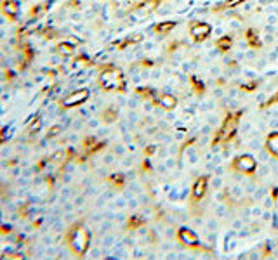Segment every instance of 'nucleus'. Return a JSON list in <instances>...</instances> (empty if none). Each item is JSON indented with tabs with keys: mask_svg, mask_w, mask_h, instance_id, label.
Returning <instances> with one entry per match:
<instances>
[{
	"mask_svg": "<svg viewBox=\"0 0 278 260\" xmlns=\"http://www.w3.org/2000/svg\"><path fill=\"white\" fill-rule=\"evenodd\" d=\"M89 243H91V234H89V229L83 224H75L70 229V233H68V244L73 250V253L83 255V253L87 252Z\"/></svg>",
	"mask_w": 278,
	"mask_h": 260,
	"instance_id": "obj_1",
	"label": "nucleus"
},
{
	"mask_svg": "<svg viewBox=\"0 0 278 260\" xmlns=\"http://www.w3.org/2000/svg\"><path fill=\"white\" fill-rule=\"evenodd\" d=\"M99 87L110 92L123 91V89H125V78H123L120 68L113 66V64L104 68L99 73Z\"/></svg>",
	"mask_w": 278,
	"mask_h": 260,
	"instance_id": "obj_2",
	"label": "nucleus"
},
{
	"mask_svg": "<svg viewBox=\"0 0 278 260\" xmlns=\"http://www.w3.org/2000/svg\"><path fill=\"white\" fill-rule=\"evenodd\" d=\"M190 35H191V38L195 40L197 43H202V42H205L209 37H211V33H212V26L209 23H205V21H199V19H195V21H191L190 23Z\"/></svg>",
	"mask_w": 278,
	"mask_h": 260,
	"instance_id": "obj_3",
	"label": "nucleus"
},
{
	"mask_svg": "<svg viewBox=\"0 0 278 260\" xmlns=\"http://www.w3.org/2000/svg\"><path fill=\"white\" fill-rule=\"evenodd\" d=\"M89 95H91L89 89H80V91L72 92V94L68 95V97H64L63 101H61V106H63L64 110H68V108L80 106L82 103H85V101H87Z\"/></svg>",
	"mask_w": 278,
	"mask_h": 260,
	"instance_id": "obj_4",
	"label": "nucleus"
},
{
	"mask_svg": "<svg viewBox=\"0 0 278 260\" xmlns=\"http://www.w3.org/2000/svg\"><path fill=\"white\" fill-rule=\"evenodd\" d=\"M235 165H237V170H240L242 173H252L256 168H258V158L252 156V154H242L235 160Z\"/></svg>",
	"mask_w": 278,
	"mask_h": 260,
	"instance_id": "obj_5",
	"label": "nucleus"
},
{
	"mask_svg": "<svg viewBox=\"0 0 278 260\" xmlns=\"http://www.w3.org/2000/svg\"><path fill=\"white\" fill-rule=\"evenodd\" d=\"M176 26H178V21L167 19V21H162V23H157L151 30H153V33H155L157 40H163V37L169 35Z\"/></svg>",
	"mask_w": 278,
	"mask_h": 260,
	"instance_id": "obj_6",
	"label": "nucleus"
},
{
	"mask_svg": "<svg viewBox=\"0 0 278 260\" xmlns=\"http://www.w3.org/2000/svg\"><path fill=\"white\" fill-rule=\"evenodd\" d=\"M0 9H2V12H4L9 19H16L18 14H20V4H18L16 0H2Z\"/></svg>",
	"mask_w": 278,
	"mask_h": 260,
	"instance_id": "obj_7",
	"label": "nucleus"
},
{
	"mask_svg": "<svg viewBox=\"0 0 278 260\" xmlns=\"http://www.w3.org/2000/svg\"><path fill=\"white\" fill-rule=\"evenodd\" d=\"M245 42L249 43V49H261L262 47V38L259 37V32L254 28H247L245 30Z\"/></svg>",
	"mask_w": 278,
	"mask_h": 260,
	"instance_id": "obj_8",
	"label": "nucleus"
},
{
	"mask_svg": "<svg viewBox=\"0 0 278 260\" xmlns=\"http://www.w3.org/2000/svg\"><path fill=\"white\" fill-rule=\"evenodd\" d=\"M179 240L183 241L184 244H188V246H197V244H199V236H197V233H195L193 229H188V227H181V231H179Z\"/></svg>",
	"mask_w": 278,
	"mask_h": 260,
	"instance_id": "obj_9",
	"label": "nucleus"
},
{
	"mask_svg": "<svg viewBox=\"0 0 278 260\" xmlns=\"http://www.w3.org/2000/svg\"><path fill=\"white\" fill-rule=\"evenodd\" d=\"M231 47H233V37L231 35H224L219 37L218 40H216V49H219V52L221 54H224V52H230Z\"/></svg>",
	"mask_w": 278,
	"mask_h": 260,
	"instance_id": "obj_10",
	"label": "nucleus"
},
{
	"mask_svg": "<svg viewBox=\"0 0 278 260\" xmlns=\"http://www.w3.org/2000/svg\"><path fill=\"white\" fill-rule=\"evenodd\" d=\"M159 104L163 110L171 111V110H176V106H178V99H176V95L171 94V92H165V94L159 99Z\"/></svg>",
	"mask_w": 278,
	"mask_h": 260,
	"instance_id": "obj_11",
	"label": "nucleus"
},
{
	"mask_svg": "<svg viewBox=\"0 0 278 260\" xmlns=\"http://www.w3.org/2000/svg\"><path fill=\"white\" fill-rule=\"evenodd\" d=\"M266 149L278 158V130L271 132V135L266 139Z\"/></svg>",
	"mask_w": 278,
	"mask_h": 260,
	"instance_id": "obj_12",
	"label": "nucleus"
},
{
	"mask_svg": "<svg viewBox=\"0 0 278 260\" xmlns=\"http://www.w3.org/2000/svg\"><path fill=\"white\" fill-rule=\"evenodd\" d=\"M56 51L60 52L61 56H73L75 54V43L73 42H60Z\"/></svg>",
	"mask_w": 278,
	"mask_h": 260,
	"instance_id": "obj_13",
	"label": "nucleus"
},
{
	"mask_svg": "<svg viewBox=\"0 0 278 260\" xmlns=\"http://www.w3.org/2000/svg\"><path fill=\"white\" fill-rule=\"evenodd\" d=\"M205 189H207V179L205 177H200L199 181L195 182V186H193V196L199 200V198H202L203 194H205Z\"/></svg>",
	"mask_w": 278,
	"mask_h": 260,
	"instance_id": "obj_14",
	"label": "nucleus"
},
{
	"mask_svg": "<svg viewBox=\"0 0 278 260\" xmlns=\"http://www.w3.org/2000/svg\"><path fill=\"white\" fill-rule=\"evenodd\" d=\"M214 213H216V217H219V219H228V217H230L228 205H226V203H222V201H219L218 205H216Z\"/></svg>",
	"mask_w": 278,
	"mask_h": 260,
	"instance_id": "obj_15",
	"label": "nucleus"
},
{
	"mask_svg": "<svg viewBox=\"0 0 278 260\" xmlns=\"http://www.w3.org/2000/svg\"><path fill=\"white\" fill-rule=\"evenodd\" d=\"M256 173H258L259 179H266L268 175H271V173H273V170L270 168V165H268V163H262V165H258Z\"/></svg>",
	"mask_w": 278,
	"mask_h": 260,
	"instance_id": "obj_16",
	"label": "nucleus"
},
{
	"mask_svg": "<svg viewBox=\"0 0 278 260\" xmlns=\"http://www.w3.org/2000/svg\"><path fill=\"white\" fill-rule=\"evenodd\" d=\"M247 146H249V149L252 151V153H258L259 149H262V142H261V139L254 137V139H249Z\"/></svg>",
	"mask_w": 278,
	"mask_h": 260,
	"instance_id": "obj_17",
	"label": "nucleus"
},
{
	"mask_svg": "<svg viewBox=\"0 0 278 260\" xmlns=\"http://www.w3.org/2000/svg\"><path fill=\"white\" fill-rule=\"evenodd\" d=\"M266 194H268V189L264 187V186H261V187H258V189L254 191V194H252L250 198H252L254 201H262V198L266 196Z\"/></svg>",
	"mask_w": 278,
	"mask_h": 260,
	"instance_id": "obj_18",
	"label": "nucleus"
},
{
	"mask_svg": "<svg viewBox=\"0 0 278 260\" xmlns=\"http://www.w3.org/2000/svg\"><path fill=\"white\" fill-rule=\"evenodd\" d=\"M214 108H216L214 101H203L202 104H199V111H203V113H211V111H214Z\"/></svg>",
	"mask_w": 278,
	"mask_h": 260,
	"instance_id": "obj_19",
	"label": "nucleus"
},
{
	"mask_svg": "<svg viewBox=\"0 0 278 260\" xmlns=\"http://www.w3.org/2000/svg\"><path fill=\"white\" fill-rule=\"evenodd\" d=\"M163 163H165V167H167V170H169V172L178 168V160H176L172 154H171V156H167L165 160H163Z\"/></svg>",
	"mask_w": 278,
	"mask_h": 260,
	"instance_id": "obj_20",
	"label": "nucleus"
},
{
	"mask_svg": "<svg viewBox=\"0 0 278 260\" xmlns=\"http://www.w3.org/2000/svg\"><path fill=\"white\" fill-rule=\"evenodd\" d=\"M103 118H104V122H115V118H117V108L113 106V108H110V110L106 111V113L103 114Z\"/></svg>",
	"mask_w": 278,
	"mask_h": 260,
	"instance_id": "obj_21",
	"label": "nucleus"
},
{
	"mask_svg": "<svg viewBox=\"0 0 278 260\" xmlns=\"http://www.w3.org/2000/svg\"><path fill=\"white\" fill-rule=\"evenodd\" d=\"M262 206H259V205H254V206H250V215H252V219H261V215H262Z\"/></svg>",
	"mask_w": 278,
	"mask_h": 260,
	"instance_id": "obj_22",
	"label": "nucleus"
},
{
	"mask_svg": "<svg viewBox=\"0 0 278 260\" xmlns=\"http://www.w3.org/2000/svg\"><path fill=\"white\" fill-rule=\"evenodd\" d=\"M270 151H268V149H259L258 151V160H259V162H262V163H264V162H268V160H270Z\"/></svg>",
	"mask_w": 278,
	"mask_h": 260,
	"instance_id": "obj_23",
	"label": "nucleus"
},
{
	"mask_svg": "<svg viewBox=\"0 0 278 260\" xmlns=\"http://www.w3.org/2000/svg\"><path fill=\"white\" fill-rule=\"evenodd\" d=\"M231 227H233L235 231H240V229L245 227V222H243L240 217H237V219H233V222H231Z\"/></svg>",
	"mask_w": 278,
	"mask_h": 260,
	"instance_id": "obj_24",
	"label": "nucleus"
},
{
	"mask_svg": "<svg viewBox=\"0 0 278 260\" xmlns=\"http://www.w3.org/2000/svg\"><path fill=\"white\" fill-rule=\"evenodd\" d=\"M273 205H275L273 198H270V196L262 198V208H264V210H271V208H273Z\"/></svg>",
	"mask_w": 278,
	"mask_h": 260,
	"instance_id": "obj_25",
	"label": "nucleus"
},
{
	"mask_svg": "<svg viewBox=\"0 0 278 260\" xmlns=\"http://www.w3.org/2000/svg\"><path fill=\"white\" fill-rule=\"evenodd\" d=\"M205 227L207 231H216V229L219 227V222L216 221V219H209V221L205 222Z\"/></svg>",
	"mask_w": 278,
	"mask_h": 260,
	"instance_id": "obj_26",
	"label": "nucleus"
},
{
	"mask_svg": "<svg viewBox=\"0 0 278 260\" xmlns=\"http://www.w3.org/2000/svg\"><path fill=\"white\" fill-rule=\"evenodd\" d=\"M211 186H212V189H221V187H222V179L219 177V175H216V177H212Z\"/></svg>",
	"mask_w": 278,
	"mask_h": 260,
	"instance_id": "obj_27",
	"label": "nucleus"
},
{
	"mask_svg": "<svg viewBox=\"0 0 278 260\" xmlns=\"http://www.w3.org/2000/svg\"><path fill=\"white\" fill-rule=\"evenodd\" d=\"M254 129V125L250 122H243L242 125H240V134H249L250 130Z\"/></svg>",
	"mask_w": 278,
	"mask_h": 260,
	"instance_id": "obj_28",
	"label": "nucleus"
},
{
	"mask_svg": "<svg viewBox=\"0 0 278 260\" xmlns=\"http://www.w3.org/2000/svg\"><path fill=\"white\" fill-rule=\"evenodd\" d=\"M271 219H273V213L270 212V210H262V215H261V221L264 222V224H270Z\"/></svg>",
	"mask_w": 278,
	"mask_h": 260,
	"instance_id": "obj_29",
	"label": "nucleus"
},
{
	"mask_svg": "<svg viewBox=\"0 0 278 260\" xmlns=\"http://www.w3.org/2000/svg\"><path fill=\"white\" fill-rule=\"evenodd\" d=\"M157 156L162 158V160H165L167 156H171V151H169V148L163 146V148H160V149L157 151Z\"/></svg>",
	"mask_w": 278,
	"mask_h": 260,
	"instance_id": "obj_30",
	"label": "nucleus"
},
{
	"mask_svg": "<svg viewBox=\"0 0 278 260\" xmlns=\"http://www.w3.org/2000/svg\"><path fill=\"white\" fill-rule=\"evenodd\" d=\"M163 236H165L167 240H172V238L176 236L174 227H172V225H169V227H165V229H163Z\"/></svg>",
	"mask_w": 278,
	"mask_h": 260,
	"instance_id": "obj_31",
	"label": "nucleus"
},
{
	"mask_svg": "<svg viewBox=\"0 0 278 260\" xmlns=\"http://www.w3.org/2000/svg\"><path fill=\"white\" fill-rule=\"evenodd\" d=\"M219 116L218 114H209V116H207V123H209V125H212V127H216V125H219Z\"/></svg>",
	"mask_w": 278,
	"mask_h": 260,
	"instance_id": "obj_32",
	"label": "nucleus"
},
{
	"mask_svg": "<svg viewBox=\"0 0 278 260\" xmlns=\"http://www.w3.org/2000/svg\"><path fill=\"white\" fill-rule=\"evenodd\" d=\"M231 154H233V148L231 146H224V149L221 151V156L224 158V160H230Z\"/></svg>",
	"mask_w": 278,
	"mask_h": 260,
	"instance_id": "obj_33",
	"label": "nucleus"
},
{
	"mask_svg": "<svg viewBox=\"0 0 278 260\" xmlns=\"http://www.w3.org/2000/svg\"><path fill=\"white\" fill-rule=\"evenodd\" d=\"M212 97H214V99H222V97H224V91H222L221 87H216L214 91H212Z\"/></svg>",
	"mask_w": 278,
	"mask_h": 260,
	"instance_id": "obj_34",
	"label": "nucleus"
},
{
	"mask_svg": "<svg viewBox=\"0 0 278 260\" xmlns=\"http://www.w3.org/2000/svg\"><path fill=\"white\" fill-rule=\"evenodd\" d=\"M264 244H266V250H275V246H277V240H273V238H268L266 241H264Z\"/></svg>",
	"mask_w": 278,
	"mask_h": 260,
	"instance_id": "obj_35",
	"label": "nucleus"
},
{
	"mask_svg": "<svg viewBox=\"0 0 278 260\" xmlns=\"http://www.w3.org/2000/svg\"><path fill=\"white\" fill-rule=\"evenodd\" d=\"M237 234H238V238H249L252 233H250V227H243L240 231H237Z\"/></svg>",
	"mask_w": 278,
	"mask_h": 260,
	"instance_id": "obj_36",
	"label": "nucleus"
},
{
	"mask_svg": "<svg viewBox=\"0 0 278 260\" xmlns=\"http://www.w3.org/2000/svg\"><path fill=\"white\" fill-rule=\"evenodd\" d=\"M165 120H167V122H169V123H174L176 120H178V118H176L174 110H171V111H169V113H165Z\"/></svg>",
	"mask_w": 278,
	"mask_h": 260,
	"instance_id": "obj_37",
	"label": "nucleus"
},
{
	"mask_svg": "<svg viewBox=\"0 0 278 260\" xmlns=\"http://www.w3.org/2000/svg\"><path fill=\"white\" fill-rule=\"evenodd\" d=\"M211 132H212V125H209V123L200 129V134H202V135H211Z\"/></svg>",
	"mask_w": 278,
	"mask_h": 260,
	"instance_id": "obj_38",
	"label": "nucleus"
},
{
	"mask_svg": "<svg viewBox=\"0 0 278 260\" xmlns=\"http://www.w3.org/2000/svg\"><path fill=\"white\" fill-rule=\"evenodd\" d=\"M153 114H155L157 118H165V113H163V108L162 106L155 108V110H153Z\"/></svg>",
	"mask_w": 278,
	"mask_h": 260,
	"instance_id": "obj_39",
	"label": "nucleus"
},
{
	"mask_svg": "<svg viewBox=\"0 0 278 260\" xmlns=\"http://www.w3.org/2000/svg\"><path fill=\"white\" fill-rule=\"evenodd\" d=\"M155 170L159 173H162V175H165V173L169 172V170H167V167H165V163H159V165L155 167Z\"/></svg>",
	"mask_w": 278,
	"mask_h": 260,
	"instance_id": "obj_40",
	"label": "nucleus"
},
{
	"mask_svg": "<svg viewBox=\"0 0 278 260\" xmlns=\"http://www.w3.org/2000/svg\"><path fill=\"white\" fill-rule=\"evenodd\" d=\"M268 165H270L271 170H277L278 168V160L277 158H270V160H268Z\"/></svg>",
	"mask_w": 278,
	"mask_h": 260,
	"instance_id": "obj_41",
	"label": "nucleus"
},
{
	"mask_svg": "<svg viewBox=\"0 0 278 260\" xmlns=\"http://www.w3.org/2000/svg\"><path fill=\"white\" fill-rule=\"evenodd\" d=\"M186 137V134H184V130H178L174 134V141H183V139Z\"/></svg>",
	"mask_w": 278,
	"mask_h": 260,
	"instance_id": "obj_42",
	"label": "nucleus"
},
{
	"mask_svg": "<svg viewBox=\"0 0 278 260\" xmlns=\"http://www.w3.org/2000/svg\"><path fill=\"white\" fill-rule=\"evenodd\" d=\"M278 23V14H270V16H268V24H277Z\"/></svg>",
	"mask_w": 278,
	"mask_h": 260,
	"instance_id": "obj_43",
	"label": "nucleus"
},
{
	"mask_svg": "<svg viewBox=\"0 0 278 260\" xmlns=\"http://www.w3.org/2000/svg\"><path fill=\"white\" fill-rule=\"evenodd\" d=\"M268 129L277 130L278 129V118H271L270 122H268Z\"/></svg>",
	"mask_w": 278,
	"mask_h": 260,
	"instance_id": "obj_44",
	"label": "nucleus"
},
{
	"mask_svg": "<svg viewBox=\"0 0 278 260\" xmlns=\"http://www.w3.org/2000/svg\"><path fill=\"white\" fill-rule=\"evenodd\" d=\"M157 151H159V144H150V146H148V149H146V153L153 154V153H157Z\"/></svg>",
	"mask_w": 278,
	"mask_h": 260,
	"instance_id": "obj_45",
	"label": "nucleus"
},
{
	"mask_svg": "<svg viewBox=\"0 0 278 260\" xmlns=\"http://www.w3.org/2000/svg\"><path fill=\"white\" fill-rule=\"evenodd\" d=\"M222 173H224V167L222 165H218L214 168V175H219V177H222Z\"/></svg>",
	"mask_w": 278,
	"mask_h": 260,
	"instance_id": "obj_46",
	"label": "nucleus"
},
{
	"mask_svg": "<svg viewBox=\"0 0 278 260\" xmlns=\"http://www.w3.org/2000/svg\"><path fill=\"white\" fill-rule=\"evenodd\" d=\"M143 215H144V219H146V221H150L151 217L155 215V212H153V210H150V208H146V210L143 212Z\"/></svg>",
	"mask_w": 278,
	"mask_h": 260,
	"instance_id": "obj_47",
	"label": "nucleus"
},
{
	"mask_svg": "<svg viewBox=\"0 0 278 260\" xmlns=\"http://www.w3.org/2000/svg\"><path fill=\"white\" fill-rule=\"evenodd\" d=\"M275 42V35H264L262 38V43H273Z\"/></svg>",
	"mask_w": 278,
	"mask_h": 260,
	"instance_id": "obj_48",
	"label": "nucleus"
},
{
	"mask_svg": "<svg viewBox=\"0 0 278 260\" xmlns=\"http://www.w3.org/2000/svg\"><path fill=\"white\" fill-rule=\"evenodd\" d=\"M211 75L212 76H219V75H221V68H219V66L211 68Z\"/></svg>",
	"mask_w": 278,
	"mask_h": 260,
	"instance_id": "obj_49",
	"label": "nucleus"
},
{
	"mask_svg": "<svg viewBox=\"0 0 278 260\" xmlns=\"http://www.w3.org/2000/svg\"><path fill=\"white\" fill-rule=\"evenodd\" d=\"M266 95H268V92H261V94H259L258 97H256V101H258V103H262V101L266 99Z\"/></svg>",
	"mask_w": 278,
	"mask_h": 260,
	"instance_id": "obj_50",
	"label": "nucleus"
},
{
	"mask_svg": "<svg viewBox=\"0 0 278 260\" xmlns=\"http://www.w3.org/2000/svg\"><path fill=\"white\" fill-rule=\"evenodd\" d=\"M153 110H155V108H153V104H151V103L144 104V111H146V113H153Z\"/></svg>",
	"mask_w": 278,
	"mask_h": 260,
	"instance_id": "obj_51",
	"label": "nucleus"
},
{
	"mask_svg": "<svg viewBox=\"0 0 278 260\" xmlns=\"http://www.w3.org/2000/svg\"><path fill=\"white\" fill-rule=\"evenodd\" d=\"M138 118H139L138 113H131V114H129V122H131V123H136V122H138Z\"/></svg>",
	"mask_w": 278,
	"mask_h": 260,
	"instance_id": "obj_52",
	"label": "nucleus"
},
{
	"mask_svg": "<svg viewBox=\"0 0 278 260\" xmlns=\"http://www.w3.org/2000/svg\"><path fill=\"white\" fill-rule=\"evenodd\" d=\"M160 75H162V71H160V70H153V71H151V78H153V80H157Z\"/></svg>",
	"mask_w": 278,
	"mask_h": 260,
	"instance_id": "obj_53",
	"label": "nucleus"
},
{
	"mask_svg": "<svg viewBox=\"0 0 278 260\" xmlns=\"http://www.w3.org/2000/svg\"><path fill=\"white\" fill-rule=\"evenodd\" d=\"M224 194H226V193H216L214 194V200L216 201H222V200H224Z\"/></svg>",
	"mask_w": 278,
	"mask_h": 260,
	"instance_id": "obj_54",
	"label": "nucleus"
},
{
	"mask_svg": "<svg viewBox=\"0 0 278 260\" xmlns=\"http://www.w3.org/2000/svg\"><path fill=\"white\" fill-rule=\"evenodd\" d=\"M193 224L195 225H203L205 222H203V219H200V217H199V219H193Z\"/></svg>",
	"mask_w": 278,
	"mask_h": 260,
	"instance_id": "obj_55",
	"label": "nucleus"
},
{
	"mask_svg": "<svg viewBox=\"0 0 278 260\" xmlns=\"http://www.w3.org/2000/svg\"><path fill=\"white\" fill-rule=\"evenodd\" d=\"M138 203H139V201L136 200V198H132V200L129 201V205H131V208H136V206H138Z\"/></svg>",
	"mask_w": 278,
	"mask_h": 260,
	"instance_id": "obj_56",
	"label": "nucleus"
},
{
	"mask_svg": "<svg viewBox=\"0 0 278 260\" xmlns=\"http://www.w3.org/2000/svg\"><path fill=\"white\" fill-rule=\"evenodd\" d=\"M5 132H7V129H2V130H0V142H4V139H5Z\"/></svg>",
	"mask_w": 278,
	"mask_h": 260,
	"instance_id": "obj_57",
	"label": "nucleus"
},
{
	"mask_svg": "<svg viewBox=\"0 0 278 260\" xmlns=\"http://www.w3.org/2000/svg\"><path fill=\"white\" fill-rule=\"evenodd\" d=\"M162 250H163V252H169V250H172V244L165 243V244H163V246H162Z\"/></svg>",
	"mask_w": 278,
	"mask_h": 260,
	"instance_id": "obj_58",
	"label": "nucleus"
},
{
	"mask_svg": "<svg viewBox=\"0 0 278 260\" xmlns=\"http://www.w3.org/2000/svg\"><path fill=\"white\" fill-rule=\"evenodd\" d=\"M151 194H153V196H159V194H160V187H153V189H151Z\"/></svg>",
	"mask_w": 278,
	"mask_h": 260,
	"instance_id": "obj_59",
	"label": "nucleus"
},
{
	"mask_svg": "<svg viewBox=\"0 0 278 260\" xmlns=\"http://www.w3.org/2000/svg\"><path fill=\"white\" fill-rule=\"evenodd\" d=\"M127 177H129V179H134V177H136V172H131V173H127Z\"/></svg>",
	"mask_w": 278,
	"mask_h": 260,
	"instance_id": "obj_60",
	"label": "nucleus"
},
{
	"mask_svg": "<svg viewBox=\"0 0 278 260\" xmlns=\"http://www.w3.org/2000/svg\"><path fill=\"white\" fill-rule=\"evenodd\" d=\"M117 153H119V154H120V153H123V148H122V146L117 148Z\"/></svg>",
	"mask_w": 278,
	"mask_h": 260,
	"instance_id": "obj_61",
	"label": "nucleus"
},
{
	"mask_svg": "<svg viewBox=\"0 0 278 260\" xmlns=\"http://www.w3.org/2000/svg\"><path fill=\"white\" fill-rule=\"evenodd\" d=\"M273 173H275V177L278 179V168H277V170H273Z\"/></svg>",
	"mask_w": 278,
	"mask_h": 260,
	"instance_id": "obj_62",
	"label": "nucleus"
},
{
	"mask_svg": "<svg viewBox=\"0 0 278 260\" xmlns=\"http://www.w3.org/2000/svg\"><path fill=\"white\" fill-rule=\"evenodd\" d=\"M275 255H277V257H278V248H275Z\"/></svg>",
	"mask_w": 278,
	"mask_h": 260,
	"instance_id": "obj_63",
	"label": "nucleus"
}]
</instances>
